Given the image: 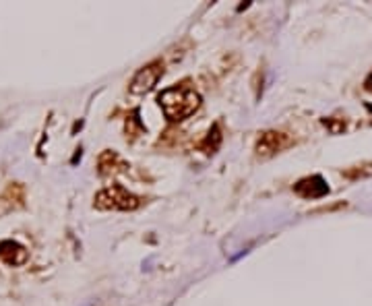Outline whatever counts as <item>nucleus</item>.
<instances>
[{
  "mask_svg": "<svg viewBox=\"0 0 372 306\" xmlns=\"http://www.w3.org/2000/svg\"><path fill=\"white\" fill-rule=\"evenodd\" d=\"M157 102L166 118L172 123H182L201 108V95L188 81L163 90L159 93Z\"/></svg>",
  "mask_w": 372,
  "mask_h": 306,
  "instance_id": "obj_1",
  "label": "nucleus"
},
{
  "mask_svg": "<svg viewBox=\"0 0 372 306\" xmlns=\"http://www.w3.org/2000/svg\"><path fill=\"white\" fill-rule=\"evenodd\" d=\"M141 197L128 192L120 184H112L104 190L97 192L95 197V207L97 209H116V212H132L141 207Z\"/></svg>",
  "mask_w": 372,
  "mask_h": 306,
  "instance_id": "obj_2",
  "label": "nucleus"
},
{
  "mask_svg": "<svg viewBox=\"0 0 372 306\" xmlns=\"http://www.w3.org/2000/svg\"><path fill=\"white\" fill-rule=\"evenodd\" d=\"M163 77V62L154 61L149 62L147 66H143L130 81V93L135 95H145L154 90L155 85L159 83V79Z\"/></svg>",
  "mask_w": 372,
  "mask_h": 306,
  "instance_id": "obj_3",
  "label": "nucleus"
},
{
  "mask_svg": "<svg viewBox=\"0 0 372 306\" xmlns=\"http://www.w3.org/2000/svg\"><path fill=\"white\" fill-rule=\"evenodd\" d=\"M292 143H294V141H292L290 135L279 133V130H267V133H263V135L259 137L254 152H256L259 157H271V155H275V153L283 152L285 147H290Z\"/></svg>",
  "mask_w": 372,
  "mask_h": 306,
  "instance_id": "obj_4",
  "label": "nucleus"
},
{
  "mask_svg": "<svg viewBox=\"0 0 372 306\" xmlns=\"http://www.w3.org/2000/svg\"><path fill=\"white\" fill-rule=\"evenodd\" d=\"M294 190L302 199H321L329 192V186L321 176H309V178H302L300 183L296 184Z\"/></svg>",
  "mask_w": 372,
  "mask_h": 306,
  "instance_id": "obj_5",
  "label": "nucleus"
},
{
  "mask_svg": "<svg viewBox=\"0 0 372 306\" xmlns=\"http://www.w3.org/2000/svg\"><path fill=\"white\" fill-rule=\"evenodd\" d=\"M0 259L11 267L23 265L27 261V250L15 240H2L0 243Z\"/></svg>",
  "mask_w": 372,
  "mask_h": 306,
  "instance_id": "obj_6",
  "label": "nucleus"
},
{
  "mask_svg": "<svg viewBox=\"0 0 372 306\" xmlns=\"http://www.w3.org/2000/svg\"><path fill=\"white\" fill-rule=\"evenodd\" d=\"M124 168H126V164H124L123 159L114 152H106L99 157V172H101L104 176H108V174H118V172H123Z\"/></svg>",
  "mask_w": 372,
  "mask_h": 306,
  "instance_id": "obj_7",
  "label": "nucleus"
},
{
  "mask_svg": "<svg viewBox=\"0 0 372 306\" xmlns=\"http://www.w3.org/2000/svg\"><path fill=\"white\" fill-rule=\"evenodd\" d=\"M219 145H221V130H219V124H213L211 130L207 133V137L201 143V152L211 155V153H216L219 149Z\"/></svg>",
  "mask_w": 372,
  "mask_h": 306,
  "instance_id": "obj_8",
  "label": "nucleus"
}]
</instances>
